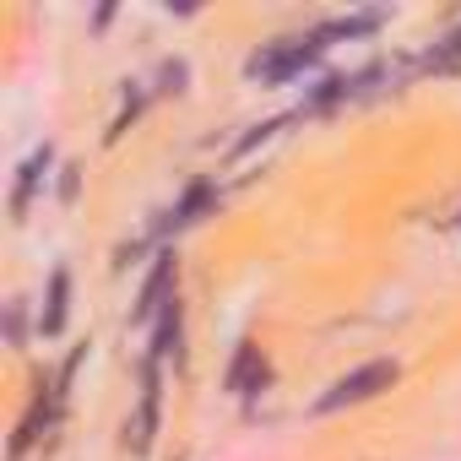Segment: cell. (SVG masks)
<instances>
[{
    "label": "cell",
    "mask_w": 461,
    "mask_h": 461,
    "mask_svg": "<svg viewBox=\"0 0 461 461\" xmlns=\"http://www.w3.org/2000/svg\"><path fill=\"white\" fill-rule=\"evenodd\" d=\"M315 50H321V39H304V44H283V50H272V55H256V60H250V77H256V82H283V77H294L304 60H315Z\"/></svg>",
    "instance_id": "2"
},
{
    "label": "cell",
    "mask_w": 461,
    "mask_h": 461,
    "mask_svg": "<svg viewBox=\"0 0 461 461\" xmlns=\"http://www.w3.org/2000/svg\"><path fill=\"white\" fill-rule=\"evenodd\" d=\"M152 429H158V369H147V380H141V412H136V429H131V450H147Z\"/></svg>",
    "instance_id": "3"
},
{
    "label": "cell",
    "mask_w": 461,
    "mask_h": 461,
    "mask_svg": "<svg viewBox=\"0 0 461 461\" xmlns=\"http://www.w3.org/2000/svg\"><path fill=\"white\" fill-rule=\"evenodd\" d=\"M66 326V272H55L50 283V310H44V331H60Z\"/></svg>",
    "instance_id": "5"
},
{
    "label": "cell",
    "mask_w": 461,
    "mask_h": 461,
    "mask_svg": "<svg viewBox=\"0 0 461 461\" xmlns=\"http://www.w3.org/2000/svg\"><path fill=\"white\" fill-rule=\"evenodd\" d=\"M261 385H267V364H261V353H256V348H240L234 369H228V391L250 396V391H261Z\"/></svg>",
    "instance_id": "4"
},
{
    "label": "cell",
    "mask_w": 461,
    "mask_h": 461,
    "mask_svg": "<svg viewBox=\"0 0 461 461\" xmlns=\"http://www.w3.org/2000/svg\"><path fill=\"white\" fill-rule=\"evenodd\" d=\"M391 380H396V364H364V369L342 375V380L315 402V407H321V412H337V407H348V402H369V396L391 391Z\"/></svg>",
    "instance_id": "1"
}]
</instances>
